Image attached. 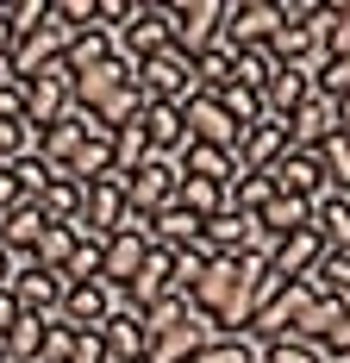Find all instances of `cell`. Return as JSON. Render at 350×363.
<instances>
[{
    "label": "cell",
    "mask_w": 350,
    "mask_h": 363,
    "mask_svg": "<svg viewBox=\"0 0 350 363\" xmlns=\"http://www.w3.org/2000/svg\"><path fill=\"white\" fill-rule=\"evenodd\" d=\"M269 263L263 257H207V269H201V282L188 289V307H194V320H207L213 338L219 332H244L250 326V289H256V276H263Z\"/></svg>",
    "instance_id": "obj_1"
},
{
    "label": "cell",
    "mask_w": 350,
    "mask_h": 363,
    "mask_svg": "<svg viewBox=\"0 0 350 363\" xmlns=\"http://www.w3.org/2000/svg\"><path fill=\"white\" fill-rule=\"evenodd\" d=\"M132 88H138L144 101H157V107H181V101L201 94V82H194V57H181L175 44H163L157 57L132 63Z\"/></svg>",
    "instance_id": "obj_2"
},
{
    "label": "cell",
    "mask_w": 350,
    "mask_h": 363,
    "mask_svg": "<svg viewBox=\"0 0 350 363\" xmlns=\"http://www.w3.org/2000/svg\"><path fill=\"white\" fill-rule=\"evenodd\" d=\"M69 26L57 19V13H44V26H32V32L13 38V50H6V69H13V82H32V75H44L63 50H69Z\"/></svg>",
    "instance_id": "obj_3"
},
{
    "label": "cell",
    "mask_w": 350,
    "mask_h": 363,
    "mask_svg": "<svg viewBox=\"0 0 350 363\" xmlns=\"http://www.w3.org/2000/svg\"><path fill=\"white\" fill-rule=\"evenodd\" d=\"M19 88H26V125H32L38 138H44V132H50L63 113H75V94H69V88H75V75L63 69V57H57V63H50L44 75L19 82Z\"/></svg>",
    "instance_id": "obj_4"
},
{
    "label": "cell",
    "mask_w": 350,
    "mask_h": 363,
    "mask_svg": "<svg viewBox=\"0 0 350 363\" xmlns=\"http://www.w3.org/2000/svg\"><path fill=\"white\" fill-rule=\"evenodd\" d=\"M276 38V0H225V19H219V50H263Z\"/></svg>",
    "instance_id": "obj_5"
},
{
    "label": "cell",
    "mask_w": 350,
    "mask_h": 363,
    "mask_svg": "<svg viewBox=\"0 0 350 363\" xmlns=\"http://www.w3.org/2000/svg\"><path fill=\"white\" fill-rule=\"evenodd\" d=\"M181 125H188V145L225 150V157H238V145H244V125H238L232 113L219 107L213 94H194V101H181Z\"/></svg>",
    "instance_id": "obj_6"
},
{
    "label": "cell",
    "mask_w": 350,
    "mask_h": 363,
    "mask_svg": "<svg viewBox=\"0 0 350 363\" xmlns=\"http://www.w3.org/2000/svg\"><path fill=\"white\" fill-rule=\"evenodd\" d=\"M219 19H225V0H181L169 6V44L181 57H207L219 44Z\"/></svg>",
    "instance_id": "obj_7"
},
{
    "label": "cell",
    "mask_w": 350,
    "mask_h": 363,
    "mask_svg": "<svg viewBox=\"0 0 350 363\" xmlns=\"http://www.w3.org/2000/svg\"><path fill=\"white\" fill-rule=\"evenodd\" d=\"M281 132H288V150H319V145H332V138L344 132V107H338V101H325V94L313 88L300 107L281 119Z\"/></svg>",
    "instance_id": "obj_8"
},
{
    "label": "cell",
    "mask_w": 350,
    "mask_h": 363,
    "mask_svg": "<svg viewBox=\"0 0 350 363\" xmlns=\"http://www.w3.org/2000/svg\"><path fill=\"white\" fill-rule=\"evenodd\" d=\"M175 182H181V169H175L169 157H150V163H138L132 176H119V188H125V207L150 219V213H163V207L175 201Z\"/></svg>",
    "instance_id": "obj_9"
},
{
    "label": "cell",
    "mask_w": 350,
    "mask_h": 363,
    "mask_svg": "<svg viewBox=\"0 0 350 363\" xmlns=\"http://www.w3.org/2000/svg\"><path fill=\"white\" fill-rule=\"evenodd\" d=\"M125 213H132V207H125V188H119V182H94V188H81V219H75L69 232L106 245V238L125 225Z\"/></svg>",
    "instance_id": "obj_10"
},
{
    "label": "cell",
    "mask_w": 350,
    "mask_h": 363,
    "mask_svg": "<svg viewBox=\"0 0 350 363\" xmlns=\"http://www.w3.org/2000/svg\"><path fill=\"white\" fill-rule=\"evenodd\" d=\"M169 44V6H132V19L113 32V50L125 57V63H144V57H157Z\"/></svg>",
    "instance_id": "obj_11"
},
{
    "label": "cell",
    "mask_w": 350,
    "mask_h": 363,
    "mask_svg": "<svg viewBox=\"0 0 350 363\" xmlns=\"http://www.w3.org/2000/svg\"><path fill=\"white\" fill-rule=\"evenodd\" d=\"M144 251H150V232H113L101 245V282L106 294H125L132 289V276H138V263H144Z\"/></svg>",
    "instance_id": "obj_12"
},
{
    "label": "cell",
    "mask_w": 350,
    "mask_h": 363,
    "mask_svg": "<svg viewBox=\"0 0 350 363\" xmlns=\"http://www.w3.org/2000/svg\"><path fill=\"white\" fill-rule=\"evenodd\" d=\"M163 294H175V251L150 245V251H144V263H138V276H132V289L119 294V307L144 313V307H157Z\"/></svg>",
    "instance_id": "obj_13"
},
{
    "label": "cell",
    "mask_w": 350,
    "mask_h": 363,
    "mask_svg": "<svg viewBox=\"0 0 350 363\" xmlns=\"http://www.w3.org/2000/svg\"><path fill=\"white\" fill-rule=\"evenodd\" d=\"M113 307H119V294H106L101 282H75V289H63L57 320H63V326H75V332H101Z\"/></svg>",
    "instance_id": "obj_14"
},
{
    "label": "cell",
    "mask_w": 350,
    "mask_h": 363,
    "mask_svg": "<svg viewBox=\"0 0 350 363\" xmlns=\"http://www.w3.org/2000/svg\"><path fill=\"white\" fill-rule=\"evenodd\" d=\"M269 182H276V194H288V201H319L325 194V169H319L313 150H288L276 169H269Z\"/></svg>",
    "instance_id": "obj_15"
},
{
    "label": "cell",
    "mask_w": 350,
    "mask_h": 363,
    "mask_svg": "<svg viewBox=\"0 0 350 363\" xmlns=\"http://www.w3.org/2000/svg\"><path fill=\"white\" fill-rule=\"evenodd\" d=\"M281 157H288V132H281V119H256L244 132V145H238V169L244 176H269Z\"/></svg>",
    "instance_id": "obj_16"
},
{
    "label": "cell",
    "mask_w": 350,
    "mask_h": 363,
    "mask_svg": "<svg viewBox=\"0 0 350 363\" xmlns=\"http://www.w3.org/2000/svg\"><path fill=\"white\" fill-rule=\"evenodd\" d=\"M13 301H19V313H32V320H50V313L63 307V276H50V269L26 263V269L13 276Z\"/></svg>",
    "instance_id": "obj_17"
},
{
    "label": "cell",
    "mask_w": 350,
    "mask_h": 363,
    "mask_svg": "<svg viewBox=\"0 0 350 363\" xmlns=\"http://www.w3.org/2000/svg\"><path fill=\"white\" fill-rule=\"evenodd\" d=\"M125 82H132V63H125V57H106V63H94V69H81V75H75V88H69L75 113H94L101 101H113Z\"/></svg>",
    "instance_id": "obj_18"
},
{
    "label": "cell",
    "mask_w": 350,
    "mask_h": 363,
    "mask_svg": "<svg viewBox=\"0 0 350 363\" xmlns=\"http://www.w3.org/2000/svg\"><path fill=\"white\" fill-rule=\"evenodd\" d=\"M106 357L113 363H144V351H150V332H144V313H132V307H113L106 313Z\"/></svg>",
    "instance_id": "obj_19"
},
{
    "label": "cell",
    "mask_w": 350,
    "mask_h": 363,
    "mask_svg": "<svg viewBox=\"0 0 350 363\" xmlns=\"http://www.w3.org/2000/svg\"><path fill=\"white\" fill-rule=\"evenodd\" d=\"M81 145H88V113H63V119L38 138V157H44V169H50V176H63Z\"/></svg>",
    "instance_id": "obj_20"
},
{
    "label": "cell",
    "mask_w": 350,
    "mask_h": 363,
    "mask_svg": "<svg viewBox=\"0 0 350 363\" xmlns=\"http://www.w3.org/2000/svg\"><path fill=\"white\" fill-rule=\"evenodd\" d=\"M44 232H50V219L38 213L32 201H19V207H6V213H0V245L19 257V263H32V251H38V238H44Z\"/></svg>",
    "instance_id": "obj_21"
},
{
    "label": "cell",
    "mask_w": 350,
    "mask_h": 363,
    "mask_svg": "<svg viewBox=\"0 0 350 363\" xmlns=\"http://www.w3.org/2000/svg\"><path fill=\"white\" fill-rule=\"evenodd\" d=\"M144 138H150V157H181L188 150V125H181V107H157V101H144Z\"/></svg>",
    "instance_id": "obj_22"
},
{
    "label": "cell",
    "mask_w": 350,
    "mask_h": 363,
    "mask_svg": "<svg viewBox=\"0 0 350 363\" xmlns=\"http://www.w3.org/2000/svg\"><path fill=\"white\" fill-rule=\"evenodd\" d=\"M307 232H313L325 251H350V194H332V188H325L313 201V225H307Z\"/></svg>",
    "instance_id": "obj_23"
},
{
    "label": "cell",
    "mask_w": 350,
    "mask_h": 363,
    "mask_svg": "<svg viewBox=\"0 0 350 363\" xmlns=\"http://www.w3.org/2000/svg\"><path fill=\"white\" fill-rule=\"evenodd\" d=\"M319 251L325 245H319L313 232H294V238H281L276 251H269V276L276 282H307V269L319 263Z\"/></svg>",
    "instance_id": "obj_24"
},
{
    "label": "cell",
    "mask_w": 350,
    "mask_h": 363,
    "mask_svg": "<svg viewBox=\"0 0 350 363\" xmlns=\"http://www.w3.org/2000/svg\"><path fill=\"white\" fill-rule=\"evenodd\" d=\"M313 94V69H294V63H281L276 75H269V88H263V113L269 119H288V113L300 107Z\"/></svg>",
    "instance_id": "obj_25"
},
{
    "label": "cell",
    "mask_w": 350,
    "mask_h": 363,
    "mask_svg": "<svg viewBox=\"0 0 350 363\" xmlns=\"http://www.w3.org/2000/svg\"><path fill=\"white\" fill-rule=\"evenodd\" d=\"M307 225H313V201H288V194H276V201L256 213V232L276 238V245H281V238H294V232H307Z\"/></svg>",
    "instance_id": "obj_26"
},
{
    "label": "cell",
    "mask_w": 350,
    "mask_h": 363,
    "mask_svg": "<svg viewBox=\"0 0 350 363\" xmlns=\"http://www.w3.org/2000/svg\"><path fill=\"white\" fill-rule=\"evenodd\" d=\"M213 338V326L207 320H188V326H175V332H163V338H150V351H144V363H188L201 345Z\"/></svg>",
    "instance_id": "obj_27"
},
{
    "label": "cell",
    "mask_w": 350,
    "mask_h": 363,
    "mask_svg": "<svg viewBox=\"0 0 350 363\" xmlns=\"http://www.w3.org/2000/svg\"><path fill=\"white\" fill-rule=\"evenodd\" d=\"M175 169L194 182H219V188H232V176H244L238 169V157H225V150H207V145H188L181 157H175Z\"/></svg>",
    "instance_id": "obj_28"
},
{
    "label": "cell",
    "mask_w": 350,
    "mask_h": 363,
    "mask_svg": "<svg viewBox=\"0 0 350 363\" xmlns=\"http://www.w3.org/2000/svg\"><path fill=\"white\" fill-rule=\"evenodd\" d=\"M307 289L325 301H350V251H319V263L307 269Z\"/></svg>",
    "instance_id": "obj_29"
},
{
    "label": "cell",
    "mask_w": 350,
    "mask_h": 363,
    "mask_svg": "<svg viewBox=\"0 0 350 363\" xmlns=\"http://www.w3.org/2000/svg\"><path fill=\"white\" fill-rule=\"evenodd\" d=\"M188 363H263V345H256L250 332H219V338H207Z\"/></svg>",
    "instance_id": "obj_30"
},
{
    "label": "cell",
    "mask_w": 350,
    "mask_h": 363,
    "mask_svg": "<svg viewBox=\"0 0 350 363\" xmlns=\"http://www.w3.org/2000/svg\"><path fill=\"white\" fill-rule=\"evenodd\" d=\"M32 207L50 219V225H75V219H81V188H75V182H63V176H50Z\"/></svg>",
    "instance_id": "obj_31"
},
{
    "label": "cell",
    "mask_w": 350,
    "mask_h": 363,
    "mask_svg": "<svg viewBox=\"0 0 350 363\" xmlns=\"http://www.w3.org/2000/svg\"><path fill=\"white\" fill-rule=\"evenodd\" d=\"M175 207H181V213H194L201 225H207L213 213H225V188H219V182H194V176H181V182H175Z\"/></svg>",
    "instance_id": "obj_32"
},
{
    "label": "cell",
    "mask_w": 350,
    "mask_h": 363,
    "mask_svg": "<svg viewBox=\"0 0 350 363\" xmlns=\"http://www.w3.org/2000/svg\"><path fill=\"white\" fill-rule=\"evenodd\" d=\"M44 326H50V320H32V313H19V326L0 338L6 363H38V357H44Z\"/></svg>",
    "instance_id": "obj_33"
},
{
    "label": "cell",
    "mask_w": 350,
    "mask_h": 363,
    "mask_svg": "<svg viewBox=\"0 0 350 363\" xmlns=\"http://www.w3.org/2000/svg\"><path fill=\"white\" fill-rule=\"evenodd\" d=\"M106 57H119L113 50V32H75L69 50H63V69L81 75V69H94V63H106Z\"/></svg>",
    "instance_id": "obj_34"
},
{
    "label": "cell",
    "mask_w": 350,
    "mask_h": 363,
    "mask_svg": "<svg viewBox=\"0 0 350 363\" xmlns=\"http://www.w3.org/2000/svg\"><path fill=\"white\" fill-rule=\"evenodd\" d=\"M344 313H350V301H325V294H319L313 307H307V313L294 320V338H307V345H319L325 332H338V320H344Z\"/></svg>",
    "instance_id": "obj_35"
},
{
    "label": "cell",
    "mask_w": 350,
    "mask_h": 363,
    "mask_svg": "<svg viewBox=\"0 0 350 363\" xmlns=\"http://www.w3.org/2000/svg\"><path fill=\"white\" fill-rule=\"evenodd\" d=\"M313 88L325 94V101L350 107V50H332V57L319 63V69H313Z\"/></svg>",
    "instance_id": "obj_36"
},
{
    "label": "cell",
    "mask_w": 350,
    "mask_h": 363,
    "mask_svg": "<svg viewBox=\"0 0 350 363\" xmlns=\"http://www.w3.org/2000/svg\"><path fill=\"white\" fill-rule=\"evenodd\" d=\"M188 320H194V307H188V294H163L157 307H144V332H150V338H163V332L188 326Z\"/></svg>",
    "instance_id": "obj_37"
},
{
    "label": "cell",
    "mask_w": 350,
    "mask_h": 363,
    "mask_svg": "<svg viewBox=\"0 0 350 363\" xmlns=\"http://www.w3.org/2000/svg\"><path fill=\"white\" fill-rule=\"evenodd\" d=\"M138 163H150V138H144V125L113 132V176H132Z\"/></svg>",
    "instance_id": "obj_38"
},
{
    "label": "cell",
    "mask_w": 350,
    "mask_h": 363,
    "mask_svg": "<svg viewBox=\"0 0 350 363\" xmlns=\"http://www.w3.org/2000/svg\"><path fill=\"white\" fill-rule=\"evenodd\" d=\"M69 251H75V232H69V225H50V232L38 238L32 263H38V269H50V276H63V263H69Z\"/></svg>",
    "instance_id": "obj_39"
},
{
    "label": "cell",
    "mask_w": 350,
    "mask_h": 363,
    "mask_svg": "<svg viewBox=\"0 0 350 363\" xmlns=\"http://www.w3.org/2000/svg\"><path fill=\"white\" fill-rule=\"evenodd\" d=\"M213 101H219V107L232 113V119H238L244 132L256 125V119H269V113H263V94H250V88H238V82H225V88H219Z\"/></svg>",
    "instance_id": "obj_40"
},
{
    "label": "cell",
    "mask_w": 350,
    "mask_h": 363,
    "mask_svg": "<svg viewBox=\"0 0 350 363\" xmlns=\"http://www.w3.org/2000/svg\"><path fill=\"white\" fill-rule=\"evenodd\" d=\"M101 276V238H75L69 263H63V289H75V282H94Z\"/></svg>",
    "instance_id": "obj_41"
},
{
    "label": "cell",
    "mask_w": 350,
    "mask_h": 363,
    "mask_svg": "<svg viewBox=\"0 0 350 363\" xmlns=\"http://www.w3.org/2000/svg\"><path fill=\"white\" fill-rule=\"evenodd\" d=\"M263 363H325V351L288 332V338H263Z\"/></svg>",
    "instance_id": "obj_42"
},
{
    "label": "cell",
    "mask_w": 350,
    "mask_h": 363,
    "mask_svg": "<svg viewBox=\"0 0 350 363\" xmlns=\"http://www.w3.org/2000/svg\"><path fill=\"white\" fill-rule=\"evenodd\" d=\"M19 157H38V132H32V125H6V119H0V163H19Z\"/></svg>",
    "instance_id": "obj_43"
},
{
    "label": "cell",
    "mask_w": 350,
    "mask_h": 363,
    "mask_svg": "<svg viewBox=\"0 0 350 363\" xmlns=\"http://www.w3.org/2000/svg\"><path fill=\"white\" fill-rule=\"evenodd\" d=\"M0 119L6 125H26V88L19 82H0Z\"/></svg>",
    "instance_id": "obj_44"
},
{
    "label": "cell",
    "mask_w": 350,
    "mask_h": 363,
    "mask_svg": "<svg viewBox=\"0 0 350 363\" xmlns=\"http://www.w3.org/2000/svg\"><path fill=\"white\" fill-rule=\"evenodd\" d=\"M319 351H325V357H338V363H350V313L338 320V332H325V338H319Z\"/></svg>",
    "instance_id": "obj_45"
},
{
    "label": "cell",
    "mask_w": 350,
    "mask_h": 363,
    "mask_svg": "<svg viewBox=\"0 0 350 363\" xmlns=\"http://www.w3.org/2000/svg\"><path fill=\"white\" fill-rule=\"evenodd\" d=\"M19 201H26V194H19V182H13V169L0 163V213H6V207H19Z\"/></svg>",
    "instance_id": "obj_46"
},
{
    "label": "cell",
    "mask_w": 350,
    "mask_h": 363,
    "mask_svg": "<svg viewBox=\"0 0 350 363\" xmlns=\"http://www.w3.org/2000/svg\"><path fill=\"white\" fill-rule=\"evenodd\" d=\"M13 326H19V301H13V289H0V338Z\"/></svg>",
    "instance_id": "obj_47"
},
{
    "label": "cell",
    "mask_w": 350,
    "mask_h": 363,
    "mask_svg": "<svg viewBox=\"0 0 350 363\" xmlns=\"http://www.w3.org/2000/svg\"><path fill=\"white\" fill-rule=\"evenodd\" d=\"M19 269H26V263L6 251V245H0V289H13V276H19Z\"/></svg>",
    "instance_id": "obj_48"
},
{
    "label": "cell",
    "mask_w": 350,
    "mask_h": 363,
    "mask_svg": "<svg viewBox=\"0 0 350 363\" xmlns=\"http://www.w3.org/2000/svg\"><path fill=\"white\" fill-rule=\"evenodd\" d=\"M0 82H13V69H6V63H0Z\"/></svg>",
    "instance_id": "obj_49"
},
{
    "label": "cell",
    "mask_w": 350,
    "mask_h": 363,
    "mask_svg": "<svg viewBox=\"0 0 350 363\" xmlns=\"http://www.w3.org/2000/svg\"><path fill=\"white\" fill-rule=\"evenodd\" d=\"M0 363H6V351H0Z\"/></svg>",
    "instance_id": "obj_50"
}]
</instances>
